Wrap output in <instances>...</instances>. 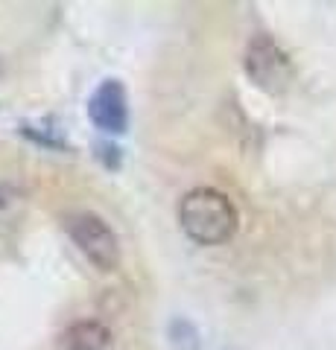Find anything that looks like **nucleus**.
Segmentation results:
<instances>
[{
	"label": "nucleus",
	"instance_id": "1",
	"mask_svg": "<svg viewBox=\"0 0 336 350\" xmlns=\"http://www.w3.org/2000/svg\"><path fill=\"white\" fill-rule=\"evenodd\" d=\"M179 225L196 245H222L237 234L240 216L225 193L214 187H196L181 196Z\"/></svg>",
	"mask_w": 336,
	"mask_h": 350
},
{
	"label": "nucleus",
	"instance_id": "2",
	"mask_svg": "<svg viewBox=\"0 0 336 350\" xmlns=\"http://www.w3.org/2000/svg\"><path fill=\"white\" fill-rule=\"evenodd\" d=\"M64 231L73 239V245L88 257V262H94L100 271H114L120 266V239L100 213H68L64 216Z\"/></svg>",
	"mask_w": 336,
	"mask_h": 350
},
{
	"label": "nucleus",
	"instance_id": "3",
	"mask_svg": "<svg viewBox=\"0 0 336 350\" xmlns=\"http://www.w3.org/2000/svg\"><path fill=\"white\" fill-rule=\"evenodd\" d=\"M243 68H246L248 79L266 94H284L292 85V79H296L289 56L284 53V47L269 36H255L246 44Z\"/></svg>",
	"mask_w": 336,
	"mask_h": 350
},
{
	"label": "nucleus",
	"instance_id": "4",
	"mask_svg": "<svg viewBox=\"0 0 336 350\" xmlns=\"http://www.w3.org/2000/svg\"><path fill=\"white\" fill-rule=\"evenodd\" d=\"M88 117L100 131L123 135L129 126V96L120 79H103L94 88L88 96Z\"/></svg>",
	"mask_w": 336,
	"mask_h": 350
},
{
	"label": "nucleus",
	"instance_id": "5",
	"mask_svg": "<svg viewBox=\"0 0 336 350\" xmlns=\"http://www.w3.org/2000/svg\"><path fill=\"white\" fill-rule=\"evenodd\" d=\"M64 350H114V336L100 321H77L64 333Z\"/></svg>",
	"mask_w": 336,
	"mask_h": 350
},
{
	"label": "nucleus",
	"instance_id": "6",
	"mask_svg": "<svg viewBox=\"0 0 336 350\" xmlns=\"http://www.w3.org/2000/svg\"><path fill=\"white\" fill-rule=\"evenodd\" d=\"M27 211V196L12 184H0V243L18 231L21 219Z\"/></svg>",
	"mask_w": 336,
	"mask_h": 350
},
{
	"label": "nucleus",
	"instance_id": "7",
	"mask_svg": "<svg viewBox=\"0 0 336 350\" xmlns=\"http://www.w3.org/2000/svg\"><path fill=\"white\" fill-rule=\"evenodd\" d=\"M167 336L172 350H199V330L188 319H172Z\"/></svg>",
	"mask_w": 336,
	"mask_h": 350
}]
</instances>
